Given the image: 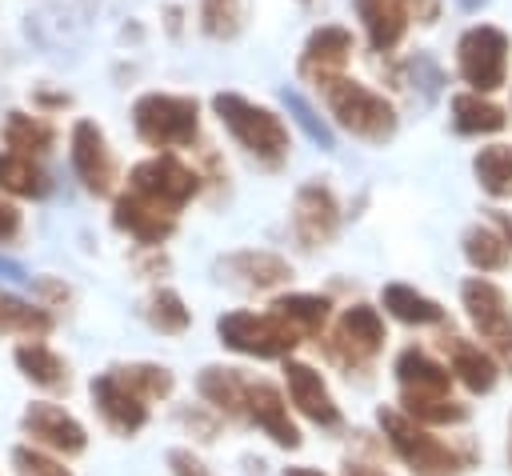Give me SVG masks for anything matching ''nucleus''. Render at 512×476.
Returning <instances> with one entry per match:
<instances>
[{
    "mask_svg": "<svg viewBox=\"0 0 512 476\" xmlns=\"http://www.w3.org/2000/svg\"><path fill=\"white\" fill-rule=\"evenodd\" d=\"M316 92H320L328 116H332L348 136H356V140H364V144H388V140L396 136V128H400V116H396L392 100H388L384 92H376V88H368V84L344 76V72L316 80Z\"/></svg>",
    "mask_w": 512,
    "mask_h": 476,
    "instance_id": "f257e3e1",
    "label": "nucleus"
},
{
    "mask_svg": "<svg viewBox=\"0 0 512 476\" xmlns=\"http://www.w3.org/2000/svg\"><path fill=\"white\" fill-rule=\"evenodd\" d=\"M212 112H216V120L232 132V140H236L256 164L280 168V164L288 160L292 136H288V124H284L272 108H264V104H256V100H248V96H240V92H216V96H212Z\"/></svg>",
    "mask_w": 512,
    "mask_h": 476,
    "instance_id": "f03ea898",
    "label": "nucleus"
},
{
    "mask_svg": "<svg viewBox=\"0 0 512 476\" xmlns=\"http://www.w3.org/2000/svg\"><path fill=\"white\" fill-rule=\"evenodd\" d=\"M376 424L388 440V448L412 468V476H460L472 464V452H456L440 436L428 432V424L412 420L400 408H380Z\"/></svg>",
    "mask_w": 512,
    "mask_h": 476,
    "instance_id": "7ed1b4c3",
    "label": "nucleus"
},
{
    "mask_svg": "<svg viewBox=\"0 0 512 476\" xmlns=\"http://www.w3.org/2000/svg\"><path fill=\"white\" fill-rule=\"evenodd\" d=\"M132 128L156 152L188 148L200 136V100L180 92H144L132 104Z\"/></svg>",
    "mask_w": 512,
    "mask_h": 476,
    "instance_id": "20e7f679",
    "label": "nucleus"
},
{
    "mask_svg": "<svg viewBox=\"0 0 512 476\" xmlns=\"http://www.w3.org/2000/svg\"><path fill=\"white\" fill-rule=\"evenodd\" d=\"M216 336L224 348L256 360H288L292 348L300 344V332L280 320L276 312H224L216 320Z\"/></svg>",
    "mask_w": 512,
    "mask_h": 476,
    "instance_id": "39448f33",
    "label": "nucleus"
},
{
    "mask_svg": "<svg viewBox=\"0 0 512 476\" xmlns=\"http://www.w3.org/2000/svg\"><path fill=\"white\" fill-rule=\"evenodd\" d=\"M512 40L496 24H472L456 40V72L472 92H496L508 84Z\"/></svg>",
    "mask_w": 512,
    "mask_h": 476,
    "instance_id": "423d86ee",
    "label": "nucleus"
},
{
    "mask_svg": "<svg viewBox=\"0 0 512 476\" xmlns=\"http://www.w3.org/2000/svg\"><path fill=\"white\" fill-rule=\"evenodd\" d=\"M352 12L368 36V48L388 56L404 44L412 24L440 20V0H352Z\"/></svg>",
    "mask_w": 512,
    "mask_h": 476,
    "instance_id": "0eeeda50",
    "label": "nucleus"
},
{
    "mask_svg": "<svg viewBox=\"0 0 512 476\" xmlns=\"http://www.w3.org/2000/svg\"><path fill=\"white\" fill-rule=\"evenodd\" d=\"M460 304H464L472 328L480 332V340H488L492 356L512 372V304H508V292L484 276H468L460 284Z\"/></svg>",
    "mask_w": 512,
    "mask_h": 476,
    "instance_id": "6e6552de",
    "label": "nucleus"
},
{
    "mask_svg": "<svg viewBox=\"0 0 512 476\" xmlns=\"http://www.w3.org/2000/svg\"><path fill=\"white\" fill-rule=\"evenodd\" d=\"M128 188L140 192V196H148V200H156V204H164L168 212L180 216V208L188 200H196V192H200V172L192 164H184L176 152H156V156L132 164Z\"/></svg>",
    "mask_w": 512,
    "mask_h": 476,
    "instance_id": "1a4fd4ad",
    "label": "nucleus"
},
{
    "mask_svg": "<svg viewBox=\"0 0 512 476\" xmlns=\"http://www.w3.org/2000/svg\"><path fill=\"white\" fill-rule=\"evenodd\" d=\"M384 340H388L384 316H380L372 304H348V308L336 316V324H332L328 352H332V360H340L344 368H360V364H372V360L384 352Z\"/></svg>",
    "mask_w": 512,
    "mask_h": 476,
    "instance_id": "9d476101",
    "label": "nucleus"
},
{
    "mask_svg": "<svg viewBox=\"0 0 512 476\" xmlns=\"http://www.w3.org/2000/svg\"><path fill=\"white\" fill-rule=\"evenodd\" d=\"M88 392H92V408L100 412V420L116 436H136L148 424V404L152 400L124 376V368H108V372L92 376Z\"/></svg>",
    "mask_w": 512,
    "mask_h": 476,
    "instance_id": "9b49d317",
    "label": "nucleus"
},
{
    "mask_svg": "<svg viewBox=\"0 0 512 476\" xmlns=\"http://www.w3.org/2000/svg\"><path fill=\"white\" fill-rule=\"evenodd\" d=\"M340 220H344L340 200L324 180H308V184L296 188V196H292V236L300 240V248L312 252V248L332 244L336 232H340Z\"/></svg>",
    "mask_w": 512,
    "mask_h": 476,
    "instance_id": "f8f14e48",
    "label": "nucleus"
},
{
    "mask_svg": "<svg viewBox=\"0 0 512 476\" xmlns=\"http://www.w3.org/2000/svg\"><path fill=\"white\" fill-rule=\"evenodd\" d=\"M68 160L76 180L92 196H108L116 188V156L108 148V136L96 120H76L68 132Z\"/></svg>",
    "mask_w": 512,
    "mask_h": 476,
    "instance_id": "ddd939ff",
    "label": "nucleus"
},
{
    "mask_svg": "<svg viewBox=\"0 0 512 476\" xmlns=\"http://www.w3.org/2000/svg\"><path fill=\"white\" fill-rule=\"evenodd\" d=\"M20 428H24V436H28L36 448L56 452V456H80V452L88 448V432H84V424H80L68 408L48 404V400L28 404L24 416H20Z\"/></svg>",
    "mask_w": 512,
    "mask_h": 476,
    "instance_id": "4468645a",
    "label": "nucleus"
},
{
    "mask_svg": "<svg viewBox=\"0 0 512 476\" xmlns=\"http://www.w3.org/2000/svg\"><path fill=\"white\" fill-rule=\"evenodd\" d=\"M176 220H180L176 212H168L164 204H156V200H148V196H140L132 188H124L112 200V224L120 232H128L140 248H160L176 232Z\"/></svg>",
    "mask_w": 512,
    "mask_h": 476,
    "instance_id": "2eb2a0df",
    "label": "nucleus"
},
{
    "mask_svg": "<svg viewBox=\"0 0 512 476\" xmlns=\"http://www.w3.org/2000/svg\"><path fill=\"white\" fill-rule=\"evenodd\" d=\"M352 48H356V40H352V32L344 24H320V28L308 32L296 68L312 84L324 80V76H340L348 68V60H352Z\"/></svg>",
    "mask_w": 512,
    "mask_h": 476,
    "instance_id": "dca6fc26",
    "label": "nucleus"
},
{
    "mask_svg": "<svg viewBox=\"0 0 512 476\" xmlns=\"http://www.w3.org/2000/svg\"><path fill=\"white\" fill-rule=\"evenodd\" d=\"M284 384H288L292 408H296L304 420H312V424H320V428H340V408H336V400H332L324 376H320L312 364H304V360H284Z\"/></svg>",
    "mask_w": 512,
    "mask_h": 476,
    "instance_id": "f3484780",
    "label": "nucleus"
},
{
    "mask_svg": "<svg viewBox=\"0 0 512 476\" xmlns=\"http://www.w3.org/2000/svg\"><path fill=\"white\" fill-rule=\"evenodd\" d=\"M244 420H252L272 444L280 448H300V428L292 424L288 416V400L276 384L268 380H248V392H244Z\"/></svg>",
    "mask_w": 512,
    "mask_h": 476,
    "instance_id": "a211bd4d",
    "label": "nucleus"
},
{
    "mask_svg": "<svg viewBox=\"0 0 512 476\" xmlns=\"http://www.w3.org/2000/svg\"><path fill=\"white\" fill-rule=\"evenodd\" d=\"M216 268H220V280H228L236 288H248V292H268V288H276L292 276V264L276 252H264V248L228 252V256H220Z\"/></svg>",
    "mask_w": 512,
    "mask_h": 476,
    "instance_id": "6ab92c4d",
    "label": "nucleus"
},
{
    "mask_svg": "<svg viewBox=\"0 0 512 476\" xmlns=\"http://www.w3.org/2000/svg\"><path fill=\"white\" fill-rule=\"evenodd\" d=\"M392 372H396V384H400V400L452 396V392H448V388H452V372H448V364L432 360V356H428L424 348H416V344H408V348L396 356Z\"/></svg>",
    "mask_w": 512,
    "mask_h": 476,
    "instance_id": "aec40b11",
    "label": "nucleus"
},
{
    "mask_svg": "<svg viewBox=\"0 0 512 476\" xmlns=\"http://www.w3.org/2000/svg\"><path fill=\"white\" fill-rule=\"evenodd\" d=\"M440 344H444V352H448V372H452L468 392H492V388H496L500 368H496L492 352H484L480 344H472V340H464V336H456V332H448Z\"/></svg>",
    "mask_w": 512,
    "mask_h": 476,
    "instance_id": "412c9836",
    "label": "nucleus"
},
{
    "mask_svg": "<svg viewBox=\"0 0 512 476\" xmlns=\"http://www.w3.org/2000/svg\"><path fill=\"white\" fill-rule=\"evenodd\" d=\"M508 124V112L488 92H456L452 96V128L460 136H492Z\"/></svg>",
    "mask_w": 512,
    "mask_h": 476,
    "instance_id": "4be33fe9",
    "label": "nucleus"
},
{
    "mask_svg": "<svg viewBox=\"0 0 512 476\" xmlns=\"http://www.w3.org/2000/svg\"><path fill=\"white\" fill-rule=\"evenodd\" d=\"M16 368L24 372V380H32L36 388H48V392H64L68 388V364L56 348H48L44 340H24L16 352H12Z\"/></svg>",
    "mask_w": 512,
    "mask_h": 476,
    "instance_id": "5701e85b",
    "label": "nucleus"
},
{
    "mask_svg": "<svg viewBox=\"0 0 512 476\" xmlns=\"http://www.w3.org/2000/svg\"><path fill=\"white\" fill-rule=\"evenodd\" d=\"M196 388H200V396H204L216 412L244 420V392H248V376H244L240 368L208 364V368L196 376Z\"/></svg>",
    "mask_w": 512,
    "mask_h": 476,
    "instance_id": "b1692460",
    "label": "nucleus"
},
{
    "mask_svg": "<svg viewBox=\"0 0 512 476\" xmlns=\"http://www.w3.org/2000/svg\"><path fill=\"white\" fill-rule=\"evenodd\" d=\"M272 312L280 320H288L304 340V336H324L328 316H332V300L320 292H288V296L272 300Z\"/></svg>",
    "mask_w": 512,
    "mask_h": 476,
    "instance_id": "393cba45",
    "label": "nucleus"
},
{
    "mask_svg": "<svg viewBox=\"0 0 512 476\" xmlns=\"http://www.w3.org/2000/svg\"><path fill=\"white\" fill-rule=\"evenodd\" d=\"M48 188H52V180L36 164V156L12 152V148L0 152V192L20 196V200H40V196H48Z\"/></svg>",
    "mask_w": 512,
    "mask_h": 476,
    "instance_id": "a878e982",
    "label": "nucleus"
},
{
    "mask_svg": "<svg viewBox=\"0 0 512 476\" xmlns=\"http://www.w3.org/2000/svg\"><path fill=\"white\" fill-rule=\"evenodd\" d=\"M460 244H464V260L476 272H504L512 260V244L496 224H472L460 236Z\"/></svg>",
    "mask_w": 512,
    "mask_h": 476,
    "instance_id": "bb28decb",
    "label": "nucleus"
},
{
    "mask_svg": "<svg viewBox=\"0 0 512 476\" xmlns=\"http://www.w3.org/2000/svg\"><path fill=\"white\" fill-rule=\"evenodd\" d=\"M4 144L24 156H48L56 148V128L36 112H8L4 116Z\"/></svg>",
    "mask_w": 512,
    "mask_h": 476,
    "instance_id": "cd10ccee",
    "label": "nucleus"
},
{
    "mask_svg": "<svg viewBox=\"0 0 512 476\" xmlns=\"http://www.w3.org/2000/svg\"><path fill=\"white\" fill-rule=\"evenodd\" d=\"M380 304L400 324H444V308L432 296H424V292H416L408 284H384Z\"/></svg>",
    "mask_w": 512,
    "mask_h": 476,
    "instance_id": "c85d7f7f",
    "label": "nucleus"
},
{
    "mask_svg": "<svg viewBox=\"0 0 512 476\" xmlns=\"http://www.w3.org/2000/svg\"><path fill=\"white\" fill-rule=\"evenodd\" d=\"M52 332V312L40 304H28L12 292H0V336H24L40 340Z\"/></svg>",
    "mask_w": 512,
    "mask_h": 476,
    "instance_id": "c756f323",
    "label": "nucleus"
},
{
    "mask_svg": "<svg viewBox=\"0 0 512 476\" xmlns=\"http://www.w3.org/2000/svg\"><path fill=\"white\" fill-rule=\"evenodd\" d=\"M472 176L492 200H512V144H488L472 156Z\"/></svg>",
    "mask_w": 512,
    "mask_h": 476,
    "instance_id": "7c9ffc66",
    "label": "nucleus"
},
{
    "mask_svg": "<svg viewBox=\"0 0 512 476\" xmlns=\"http://www.w3.org/2000/svg\"><path fill=\"white\" fill-rule=\"evenodd\" d=\"M144 316H148V324H152L156 332H164V336H180V332L192 324L188 304H184L180 292H172V288H156V292L148 296Z\"/></svg>",
    "mask_w": 512,
    "mask_h": 476,
    "instance_id": "2f4dec72",
    "label": "nucleus"
},
{
    "mask_svg": "<svg viewBox=\"0 0 512 476\" xmlns=\"http://www.w3.org/2000/svg\"><path fill=\"white\" fill-rule=\"evenodd\" d=\"M200 32L212 40H232L244 28V0H200Z\"/></svg>",
    "mask_w": 512,
    "mask_h": 476,
    "instance_id": "473e14b6",
    "label": "nucleus"
},
{
    "mask_svg": "<svg viewBox=\"0 0 512 476\" xmlns=\"http://www.w3.org/2000/svg\"><path fill=\"white\" fill-rule=\"evenodd\" d=\"M400 412H408L420 424H464L468 408L456 404L452 396H432V400H400Z\"/></svg>",
    "mask_w": 512,
    "mask_h": 476,
    "instance_id": "72a5a7b5",
    "label": "nucleus"
},
{
    "mask_svg": "<svg viewBox=\"0 0 512 476\" xmlns=\"http://www.w3.org/2000/svg\"><path fill=\"white\" fill-rule=\"evenodd\" d=\"M120 368H124V376H128L148 400H168L172 388H176V376H172V368H164V364L140 360V364H120Z\"/></svg>",
    "mask_w": 512,
    "mask_h": 476,
    "instance_id": "f704fd0d",
    "label": "nucleus"
},
{
    "mask_svg": "<svg viewBox=\"0 0 512 476\" xmlns=\"http://www.w3.org/2000/svg\"><path fill=\"white\" fill-rule=\"evenodd\" d=\"M12 468H16V476H72L56 456H48L44 448H32V444H20L12 452Z\"/></svg>",
    "mask_w": 512,
    "mask_h": 476,
    "instance_id": "c9c22d12",
    "label": "nucleus"
},
{
    "mask_svg": "<svg viewBox=\"0 0 512 476\" xmlns=\"http://www.w3.org/2000/svg\"><path fill=\"white\" fill-rule=\"evenodd\" d=\"M284 104H288V112L300 120V128H304L320 148H332V132H328V124H324V120H320V116H316V112H312L296 92H284Z\"/></svg>",
    "mask_w": 512,
    "mask_h": 476,
    "instance_id": "e433bc0d",
    "label": "nucleus"
},
{
    "mask_svg": "<svg viewBox=\"0 0 512 476\" xmlns=\"http://www.w3.org/2000/svg\"><path fill=\"white\" fill-rule=\"evenodd\" d=\"M20 232H24V216H20V208L8 200V192H0V248H4V244H16Z\"/></svg>",
    "mask_w": 512,
    "mask_h": 476,
    "instance_id": "4c0bfd02",
    "label": "nucleus"
},
{
    "mask_svg": "<svg viewBox=\"0 0 512 476\" xmlns=\"http://www.w3.org/2000/svg\"><path fill=\"white\" fill-rule=\"evenodd\" d=\"M168 468H172V476H212V468L200 456H192L188 448H172L168 452Z\"/></svg>",
    "mask_w": 512,
    "mask_h": 476,
    "instance_id": "58836bf2",
    "label": "nucleus"
},
{
    "mask_svg": "<svg viewBox=\"0 0 512 476\" xmlns=\"http://www.w3.org/2000/svg\"><path fill=\"white\" fill-rule=\"evenodd\" d=\"M340 476H388V472H384V468H376V464H364V460H348Z\"/></svg>",
    "mask_w": 512,
    "mask_h": 476,
    "instance_id": "ea45409f",
    "label": "nucleus"
},
{
    "mask_svg": "<svg viewBox=\"0 0 512 476\" xmlns=\"http://www.w3.org/2000/svg\"><path fill=\"white\" fill-rule=\"evenodd\" d=\"M36 104H44V108H68V96L64 92H36Z\"/></svg>",
    "mask_w": 512,
    "mask_h": 476,
    "instance_id": "a19ab883",
    "label": "nucleus"
},
{
    "mask_svg": "<svg viewBox=\"0 0 512 476\" xmlns=\"http://www.w3.org/2000/svg\"><path fill=\"white\" fill-rule=\"evenodd\" d=\"M492 224H496V228L508 236V244H512V216H508V212H492Z\"/></svg>",
    "mask_w": 512,
    "mask_h": 476,
    "instance_id": "79ce46f5",
    "label": "nucleus"
},
{
    "mask_svg": "<svg viewBox=\"0 0 512 476\" xmlns=\"http://www.w3.org/2000/svg\"><path fill=\"white\" fill-rule=\"evenodd\" d=\"M284 476H324V472H316V468H304V464H296V468H284Z\"/></svg>",
    "mask_w": 512,
    "mask_h": 476,
    "instance_id": "37998d69",
    "label": "nucleus"
},
{
    "mask_svg": "<svg viewBox=\"0 0 512 476\" xmlns=\"http://www.w3.org/2000/svg\"><path fill=\"white\" fill-rule=\"evenodd\" d=\"M456 4H460V8H464V12H476V8H480V4H484V0H456Z\"/></svg>",
    "mask_w": 512,
    "mask_h": 476,
    "instance_id": "c03bdc74",
    "label": "nucleus"
},
{
    "mask_svg": "<svg viewBox=\"0 0 512 476\" xmlns=\"http://www.w3.org/2000/svg\"><path fill=\"white\" fill-rule=\"evenodd\" d=\"M300 4H304V8H316V4H320V0H300Z\"/></svg>",
    "mask_w": 512,
    "mask_h": 476,
    "instance_id": "a18cd8bd",
    "label": "nucleus"
},
{
    "mask_svg": "<svg viewBox=\"0 0 512 476\" xmlns=\"http://www.w3.org/2000/svg\"><path fill=\"white\" fill-rule=\"evenodd\" d=\"M508 460H512V440H508Z\"/></svg>",
    "mask_w": 512,
    "mask_h": 476,
    "instance_id": "49530a36",
    "label": "nucleus"
}]
</instances>
